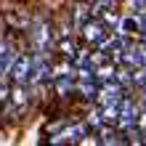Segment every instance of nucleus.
<instances>
[{
	"label": "nucleus",
	"mask_w": 146,
	"mask_h": 146,
	"mask_svg": "<svg viewBox=\"0 0 146 146\" xmlns=\"http://www.w3.org/2000/svg\"><path fill=\"white\" fill-rule=\"evenodd\" d=\"M96 96H101V104H106V101H119L122 98V85L106 80V85H101V90L96 93Z\"/></svg>",
	"instance_id": "nucleus-6"
},
{
	"label": "nucleus",
	"mask_w": 146,
	"mask_h": 146,
	"mask_svg": "<svg viewBox=\"0 0 146 146\" xmlns=\"http://www.w3.org/2000/svg\"><path fill=\"white\" fill-rule=\"evenodd\" d=\"M98 80H111V66H106V69H101V74H98Z\"/></svg>",
	"instance_id": "nucleus-13"
},
{
	"label": "nucleus",
	"mask_w": 146,
	"mask_h": 146,
	"mask_svg": "<svg viewBox=\"0 0 146 146\" xmlns=\"http://www.w3.org/2000/svg\"><path fill=\"white\" fill-rule=\"evenodd\" d=\"M61 50H64V56H66V58H72V56L77 53V50H74V42H69L66 37L61 40Z\"/></svg>",
	"instance_id": "nucleus-11"
},
{
	"label": "nucleus",
	"mask_w": 146,
	"mask_h": 146,
	"mask_svg": "<svg viewBox=\"0 0 146 146\" xmlns=\"http://www.w3.org/2000/svg\"><path fill=\"white\" fill-rule=\"evenodd\" d=\"M82 32H85V40H88V42H96V45H101V42L106 40V27H104L98 19L85 21V24H82Z\"/></svg>",
	"instance_id": "nucleus-4"
},
{
	"label": "nucleus",
	"mask_w": 146,
	"mask_h": 146,
	"mask_svg": "<svg viewBox=\"0 0 146 146\" xmlns=\"http://www.w3.org/2000/svg\"><path fill=\"white\" fill-rule=\"evenodd\" d=\"M114 8V0H96V3L90 5V13L93 16H104L106 11H111Z\"/></svg>",
	"instance_id": "nucleus-9"
},
{
	"label": "nucleus",
	"mask_w": 146,
	"mask_h": 146,
	"mask_svg": "<svg viewBox=\"0 0 146 146\" xmlns=\"http://www.w3.org/2000/svg\"><path fill=\"white\" fill-rule=\"evenodd\" d=\"M13 48L8 45L5 40H0V74H5L8 69H11V64H13Z\"/></svg>",
	"instance_id": "nucleus-7"
},
{
	"label": "nucleus",
	"mask_w": 146,
	"mask_h": 146,
	"mask_svg": "<svg viewBox=\"0 0 146 146\" xmlns=\"http://www.w3.org/2000/svg\"><path fill=\"white\" fill-rule=\"evenodd\" d=\"M32 45H35L37 53H50L53 48V35H50V27L45 21H35V29H32Z\"/></svg>",
	"instance_id": "nucleus-1"
},
{
	"label": "nucleus",
	"mask_w": 146,
	"mask_h": 146,
	"mask_svg": "<svg viewBox=\"0 0 146 146\" xmlns=\"http://www.w3.org/2000/svg\"><path fill=\"white\" fill-rule=\"evenodd\" d=\"M29 72H32V56L29 53H21L13 58L11 69H8V74H11L13 82H27L29 80Z\"/></svg>",
	"instance_id": "nucleus-3"
},
{
	"label": "nucleus",
	"mask_w": 146,
	"mask_h": 146,
	"mask_svg": "<svg viewBox=\"0 0 146 146\" xmlns=\"http://www.w3.org/2000/svg\"><path fill=\"white\" fill-rule=\"evenodd\" d=\"M88 125H90V127H101V125H104V119H101V111H98V109H93L90 114H88Z\"/></svg>",
	"instance_id": "nucleus-10"
},
{
	"label": "nucleus",
	"mask_w": 146,
	"mask_h": 146,
	"mask_svg": "<svg viewBox=\"0 0 146 146\" xmlns=\"http://www.w3.org/2000/svg\"><path fill=\"white\" fill-rule=\"evenodd\" d=\"M130 3H133V8H135L138 13H143V11H146V0H130Z\"/></svg>",
	"instance_id": "nucleus-12"
},
{
	"label": "nucleus",
	"mask_w": 146,
	"mask_h": 146,
	"mask_svg": "<svg viewBox=\"0 0 146 146\" xmlns=\"http://www.w3.org/2000/svg\"><path fill=\"white\" fill-rule=\"evenodd\" d=\"M135 119H138V106H135V101H130V98H119V114H117L119 130L133 127Z\"/></svg>",
	"instance_id": "nucleus-2"
},
{
	"label": "nucleus",
	"mask_w": 146,
	"mask_h": 146,
	"mask_svg": "<svg viewBox=\"0 0 146 146\" xmlns=\"http://www.w3.org/2000/svg\"><path fill=\"white\" fill-rule=\"evenodd\" d=\"M117 114H119V101H106L104 111H101L104 125H117Z\"/></svg>",
	"instance_id": "nucleus-8"
},
{
	"label": "nucleus",
	"mask_w": 146,
	"mask_h": 146,
	"mask_svg": "<svg viewBox=\"0 0 146 146\" xmlns=\"http://www.w3.org/2000/svg\"><path fill=\"white\" fill-rule=\"evenodd\" d=\"M82 135H88V127L85 125H74V127H66L64 133H56L53 135V143H77V141H82Z\"/></svg>",
	"instance_id": "nucleus-5"
}]
</instances>
